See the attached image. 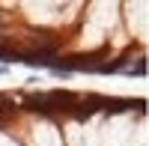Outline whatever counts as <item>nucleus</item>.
<instances>
[{
	"label": "nucleus",
	"mask_w": 149,
	"mask_h": 146,
	"mask_svg": "<svg viewBox=\"0 0 149 146\" xmlns=\"http://www.w3.org/2000/svg\"><path fill=\"white\" fill-rule=\"evenodd\" d=\"M12 111V102H9V95H3L0 92V113H9Z\"/></svg>",
	"instance_id": "1"
},
{
	"label": "nucleus",
	"mask_w": 149,
	"mask_h": 146,
	"mask_svg": "<svg viewBox=\"0 0 149 146\" xmlns=\"http://www.w3.org/2000/svg\"><path fill=\"white\" fill-rule=\"evenodd\" d=\"M143 72H146V60L140 57V60H137V66L131 69V75H143Z\"/></svg>",
	"instance_id": "2"
}]
</instances>
